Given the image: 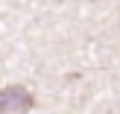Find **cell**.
Here are the masks:
<instances>
[{
	"mask_svg": "<svg viewBox=\"0 0 120 114\" xmlns=\"http://www.w3.org/2000/svg\"><path fill=\"white\" fill-rule=\"evenodd\" d=\"M35 105V97L23 85H6L0 91V114H23Z\"/></svg>",
	"mask_w": 120,
	"mask_h": 114,
	"instance_id": "cell-1",
	"label": "cell"
}]
</instances>
